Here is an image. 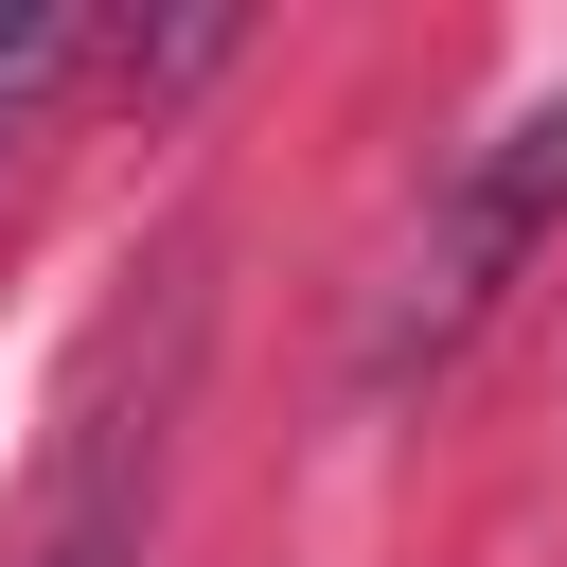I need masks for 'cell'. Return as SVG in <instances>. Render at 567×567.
I'll use <instances>...</instances> for the list:
<instances>
[{
  "instance_id": "6da1fadb",
  "label": "cell",
  "mask_w": 567,
  "mask_h": 567,
  "mask_svg": "<svg viewBox=\"0 0 567 567\" xmlns=\"http://www.w3.org/2000/svg\"><path fill=\"white\" fill-rule=\"evenodd\" d=\"M567 230V106H514L443 195H425V230L390 248V284H372V337H354V372L372 390H408V372H443L514 284H532V248Z\"/></svg>"
},
{
  "instance_id": "7a4b0ae2",
  "label": "cell",
  "mask_w": 567,
  "mask_h": 567,
  "mask_svg": "<svg viewBox=\"0 0 567 567\" xmlns=\"http://www.w3.org/2000/svg\"><path fill=\"white\" fill-rule=\"evenodd\" d=\"M71 71H106V35H89L71 0H0V159L53 124V89H71Z\"/></svg>"
}]
</instances>
